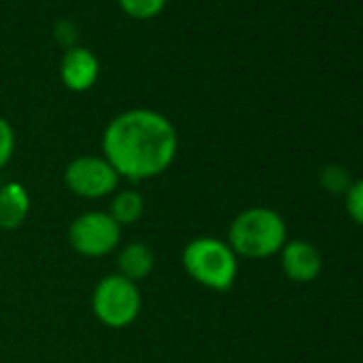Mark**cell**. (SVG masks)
<instances>
[{"mask_svg":"<svg viewBox=\"0 0 363 363\" xmlns=\"http://www.w3.org/2000/svg\"><path fill=\"white\" fill-rule=\"evenodd\" d=\"M177 130L154 109H128L116 116L103 133V156L120 179L145 182L164 173L177 154Z\"/></svg>","mask_w":363,"mask_h":363,"instance_id":"1","label":"cell"},{"mask_svg":"<svg viewBox=\"0 0 363 363\" xmlns=\"http://www.w3.org/2000/svg\"><path fill=\"white\" fill-rule=\"evenodd\" d=\"M227 244L238 257L267 259L286 244V225L269 208H248L233 218Z\"/></svg>","mask_w":363,"mask_h":363,"instance_id":"2","label":"cell"},{"mask_svg":"<svg viewBox=\"0 0 363 363\" xmlns=\"http://www.w3.org/2000/svg\"><path fill=\"white\" fill-rule=\"evenodd\" d=\"M184 272L206 289L227 293L238 278V255L218 238H195L182 250Z\"/></svg>","mask_w":363,"mask_h":363,"instance_id":"3","label":"cell"},{"mask_svg":"<svg viewBox=\"0 0 363 363\" xmlns=\"http://www.w3.org/2000/svg\"><path fill=\"white\" fill-rule=\"evenodd\" d=\"M92 312L109 329L133 325L141 312V293L135 282L116 274L101 278L92 291Z\"/></svg>","mask_w":363,"mask_h":363,"instance_id":"4","label":"cell"},{"mask_svg":"<svg viewBox=\"0 0 363 363\" xmlns=\"http://www.w3.org/2000/svg\"><path fill=\"white\" fill-rule=\"evenodd\" d=\"M122 227L109 216V212H84L69 227L71 248L88 259L111 255L120 246Z\"/></svg>","mask_w":363,"mask_h":363,"instance_id":"5","label":"cell"},{"mask_svg":"<svg viewBox=\"0 0 363 363\" xmlns=\"http://www.w3.org/2000/svg\"><path fill=\"white\" fill-rule=\"evenodd\" d=\"M120 175L105 156H77L65 169V186L82 199H103L118 191Z\"/></svg>","mask_w":363,"mask_h":363,"instance_id":"6","label":"cell"},{"mask_svg":"<svg viewBox=\"0 0 363 363\" xmlns=\"http://www.w3.org/2000/svg\"><path fill=\"white\" fill-rule=\"evenodd\" d=\"M280 261L286 278L301 284L316 280L323 269V259L318 248L303 240L286 242L280 250Z\"/></svg>","mask_w":363,"mask_h":363,"instance_id":"7","label":"cell"},{"mask_svg":"<svg viewBox=\"0 0 363 363\" xmlns=\"http://www.w3.org/2000/svg\"><path fill=\"white\" fill-rule=\"evenodd\" d=\"M62 84L71 92H86L99 79V60L86 48H69L60 65Z\"/></svg>","mask_w":363,"mask_h":363,"instance_id":"8","label":"cell"},{"mask_svg":"<svg viewBox=\"0 0 363 363\" xmlns=\"http://www.w3.org/2000/svg\"><path fill=\"white\" fill-rule=\"evenodd\" d=\"M30 214V195L20 182H7L0 186V229H20Z\"/></svg>","mask_w":363,"mask_h":363,"instance_id":"9","label":"cell"},{"mask_svg":"<svg viewBox=\"0 0 363 363\" xmlns=\"http://www.w3.org/2000/svg\"><path fill=\"white\" fill-rule=\"evenodd\" d=\"M118 274L128 278L130 282L139 284L141 280H145L156 263L154 250L143 244V242H130L126 246L120 248L118 252Z\"/></svg>","mask_w":363,"mask_h":363,"instance_id":"10","label":"cell"},{"mask_svg":"<svg viewBox=\"0 0 363 363\" xmlns=\"http://www.w3.org/2000/svg\"><path fill=\"white\" fill-rule=\"evenodd\" d=\"M143 208L145 201L137 191H116L109 206V216L120 227H130L143 216Z\"/></svg>","mask_w":363,"mask_h":363,"instance_id":"11","label":"cell"},{"mask_svg":"<svg viewBox=\"0 0 363 363\" xmlns=\"http://www.w3.org/2000/svg\"><path fill=\"white\" fill-rule=\"evenodd\" d=\"M320 184L331 195H346L352 186L350 171L342 164H327L320 173Z\"/></svg>","mask_w":363,"mask_h":363,"instance_id":"12","label":"cell"},{"mask_svg":"<svg viewBox=\"0 0 363 363\" xmlns=\"http://www.w3.org/2000/svg\"><path fill=\"white\" fill-rule=\"evenodd\" d=\"M118 3L126 16L135 20H150L164 9L167 0H118Z\"/></svg>","mask_w":363,"mask_h":363,"instance_id":"13","label":"cell"},{"mask_svg":"<svg viewBox=\"0 0 363 363\" xmlns=\"http://www.w3.org/2000/svg\"><path fill=\"white\" fill-rule=\"evenodd\" d=\"M13 152H16V130L5 118H0V169H5L11 162Z\"/></svg>","mask_w":363,"mask_h":363,"instance_id":"14","label":"cell"},{"mask_svg":"<svg viewBox=\"0 0 363 363\" xmlns=\"http://www.w3.org/2000/svg\"><path fill=\"white\" fill-rule=\"evenodd\" d=\"M346 197V212L348 216L357 223L363 225V179L352 182V186L348 189Z\"/></svg>","mask_w":363,"mask_h":363,"instance_id":"15","label":"cell"}]
</instances>
